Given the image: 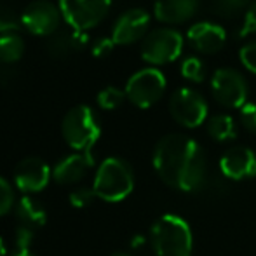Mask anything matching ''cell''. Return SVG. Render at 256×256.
I'll return each instance as SVG.
<instances>
[{
	"label": "cell",
	"instance_id": "6da1fadb",
	"mask_svg": "<svg viewBox=\"0 0 256 256\" xmlns=\"http://www.w3.org/2000/svg\"><path fill=\"white\" fill-rule=\"evenodd\" d=\"M158 178L180 192H197L206 185L208 158L202 146L185 134H166L154 148Z\"/></svg>",
	"mask_w": 256,
	"mask_h": 256
},
{
	"label": "cell",
	"instance_id": "7a4b0ae2",
	"mask_svg": "<svg viewBox=\"0 0 256 256\" xmlns=\"http://www.w3.org/2000/svg\"><path fill=\"white\" fill-rule=\"evenodd\" d=\"M150 244L157 256H190L194 234L190 225L178 214H162L150 228Z\"/></svg>",
	"mask_w": 256,
	"mask_h": 256
},
{
	"label": "cell",
	"instance_id": "3957f363",
	"mask_svg": "<svg viewBox=\"0 0 256 256\" xmlns=\"http://www.w3.org/2000/svg\"><path fill=\"white\" fill-rule=\"evenodd\" d=\"M134 188V174L124 158L108 157L100 164L92 190L104 202H120Z\"/></svg>",
	"mask_w": 256,
	"mask_h": 256
},
{
	"label": "cell",
	"instance_id": "277c9868",
	"mask_svg": "<svg viewBox=\"0 0 256 256\" xmlns=\"http://www.w3.org/2000/svg\"><path fill=\"white\" fill-rule=\"evenodd\" d=\"M61 134L64 142L77 152H91L94 143L102 134V126L88 104H77L63 117L61 122Z\"/></svg>",
	"mask_w": 256,
	"mask_h": 256
},
{
	"label": "cell",
	"instance_id": "5b68a950",
	"mask_svg": "<svg viewBox=\"0 0 256 256\" xmlns=\"http://www.w3.org/2000/svg\"><path fill=\"white\" fill-rule=\"evenodd\" d=\"M183 51V35L178 30L169 26L155 28L142 44V58L150 64H168L182 56Z\"/></svg>",
	"mask_w": 256,
	"mask_h": 256
},
{
	"label": "cell",
	"instance_id": "8992f818",
	"mask_svg": "<svg viewBox=\"0 0 256 256\" xmlns=\"http://www.w3.org/2000/svg\"><path fill=\"white\" fill-rule=\"evenodd\" d=\"M124 91L126 98L134 106L150 108L164 94L166 77L157 68H143L129 77Z\"/></svg>",
	"mask_w": 256,
	"mask_h": 256
},
{
	"label": "cell",
	"instance_id": "52a82bcc",
	"mask_svg": "<svg viewBox=\"0 0 256 256\" xmlns=\"http://www.w3.org/2000/svg\"><path fill=\"white\" fill-rule=\"evenodd\" d=\"M58 6L72 30L88 32L106 18L112 0H60Z\"/></svg>",
	"mask_w": 256,
	"mask_h": 256
},
{
	"label": "cell",
	"instance_id": "ba28073f",
	"mask_svg": "<svg viewBox=\"0 0 256 256\" xmlns=\"http://www.w3.org/2000/svg\"><path fill=\"white\" fill-rule=\"evenodd\" d=\"M169 114L183 128H199L208 118V102L192 88L176 89L169 100Z\"/></svg>",
	"mask_w": 256,
	"mask_h": 256
},
{
	"label": "cell",
	"instance_id": "9c48e42d",
	"mask_svg": "<svg viewBox=\"0 0 256 256\" xmlns=\"http://www.w3.org/2000/svg\"><path fill=\"white\" fill-rule=\"evenodd\" d=\"M212 98L222 106L242 108L248 103V82L236 68H218L211 78Z\"/></svg>",
	"mask_w": 256,
	"mask_h": 256
},
{
	"label": "cell",
	"instance_id": "30bf717a",
	"mask_svg": "<svg viewBox=\"0 0 256 256\" xmlns=\"http://www.w3.org/2000/svg\"><path fill=\"white\" fill-rule=\"evenodd\" d=\"M61 20L63 16H61L60 6L52 4L51 0H34L24 7L21 14V24L37 37L54 35Z\"/></svg>",
	"mask_w": 256,
	"mask_h": 256
},
{
	"label": "cell",
	"instance_id": "8fae6325",
	"mask_svg": "<svg viewBox=\"0 0 256 256\" xmlns=\"http://www.w3.org/2000/svg\"><path fill=\"white\" fill-rule=\"evenodd\" d=\"M51 174L52 171L42 158L26 157L18 162V166L14 168V183L24 196H32V194L42 192L48 186Z\"/></svg>",
	"mask_w": 256,
	"mask_h": 256
},
{
	"label": "cell",
	"instance_id": "7c38bea8",
	"mask_svg": "<svg viewBox=\"0 0 256 256\" xmlns=\"http://www.w3.org/2000/svg\"><path fill=\"white\" fill-rule=\"evenodd\" d=\"M150 26V14L145 9H129L117 18L112 30L115 46H129L146 37Z\"/></svg>",
	"mask_w": 256,
	"mask_h": 256
},
{
	"label": "cell",
	"instance_id": "4fadbf2b",
	"mask_svg": "<svg viewBox=\"0 0 256 256\" xmlns=\"http://www.w3.org/2000/svg\"><path fill=\"white\" fill-rule=\"evenodd\" d=\"M220 169L230 180H250L256 176V154L248 146H230L220 158Z\"/></svg>",
	"mask_w": 256,
	"mask_h": 256
},
{
	"label": "cell",
	"instance_id": "5bb4252c",
	"mask_svg": "<svg viewBox=\"0 0 256 256\" xmlns=\"http://www.w3.org/2000/svg\"><path fill=\"white\" fill-rule=\"evenodd\" d=\"M186 40L196 51L202 54H214L222 51L226 42V32L223 26L211 21H200L188 28Z\"/></svg>",
	"mask_w": 256,
	"mask_h": 256
},
{
	"label": "cell",
	"instance_id": "9a60e30c",
	"mask_svg": "<svg viewBox=\"0 0 256 256\" xmlns=\"http://www.w3.org/2000/svg\"><path fill=\"white\" fill-rule=\"evenodd\" d=\"M92 166H94L92 152H77L66 155L54 166L52 180L60 185H74L86 178Z\"/></svg>",
	"mask_w": 256,
	"mask_h": 256
},
{
	"label": "cell",
	"instance_id": "2e32d148",
	"mask_svg": "<svg viewBox=\"0 0 256 256\" xmlns=\"http://www.w3.org/2000/svg\"><path fill=\"white\" fill-rule=\"evenodd\" d=\"M199 0H155L154 14L160 23L180 24L196 16Z\"/></svg>",
	"mask_w": 256,
	"mask_h": 256
},
{
	"label": "cell",
	"instance_id": "e0dca14e",
	"mask_svg": "<svg viewBox=\"0 0 256 256\" xmlns=\"http://www.w3.org/2000/svg\"><path fill=\"white\" fill-rule=\"evenodd\" d=\"M88 44L89 37L86 32H58L48 38V51L52 58H66L74 52L84 51Z\"/></svg>",
	"mask_w": 256,
	"mask_h": 256
},
{
	"label": "cell",
	"instance_id": "ac0fdd59",
	"mask_svg": "<svg viewBox=\"0 0 256 256\" xmlns=\"http://www.w3.org/2000/svg\"><path fill=\"white\" fill-rule=\"evenodd\" d=\"M16 216L21 226L28 228H40L48 222V212L44 206L38 202L34 196H23L16 204Z\"/></svg>",
	"mask_w": 256,
	"mask_h": 256
},
{
	"label": "cell",
	"instance_id": "d6986e66",
	"mask_svg": "<svg viewBox=\"0 0 256 256\" xmlns=\"http://www.w3.org/2000/svg\"><path fill=\"white\" fill-rule=\"evenodd\" d=\"M208 132L216 142H230L237 136L236 122L226 114L212 115L211 118H208Z\"/></svg>",
	"mask_w": 256,
	"mask_h": 256
},
{
	"label": "cell",
	"instance_id": "ffe728a7",
	"mask_svg": "<svg viewBox=\"0 0 256 256\" xmlns=\"http://www.w3.org/2000/svg\"><path fill=\"white\" fill-rule=\"evenodd\" d=\"M24 40L18 32L0 35V63L14 64L23 58Z\"/></svg>",
	"mask_w": 256,
	"mask_h": 256
},
{
	"label": "cell",
	"instance_id": "44dd1931",
	"mask_svg": "<svg viewBox=\"0 0 256 256\" xmlns=\"http://www.w3.org/2000/svg\"><path fill=\"white\" fill-rule=\"evenodd\" d=\"M253 2L254 0H209V7L216 16L234 18L242 10H248Z\"/></svg>",
	"mask_w": 256,
	"mask_h": 256
},
{
	"label": "cell",
	"instance_id": "7402d4cb",
	"mask_svg": "<svg viewBox=\"0 0 256 256\" xmlns=\"http://www.w3.org/2000/svg\"><path fill=\"white\" fill-rule=\"evenodd\" d=\"M21 26V18L16 14L12 6L0 0V35L4 34H14Z\"/></svg>",
	"mask_w": 256,
	"mask_h": 256
},
{
	"label": "cell",
	"instance_id": "603a6c76",
	"mask_svg": "<svg viewBox=\"0 0 256 256\" xmlns=\"http://www.w3.org/2000/svg\"><path fill=\"white\" fill-rule=\"evenodd\" d=\"M124 100H126V91L114 88V86H108V88H104L98 92L96 102H98L100 108H103V110H115V108H118L124 103Z\"/></svg>",
	"mask_w": 256,
	"mask_h": 256
},
{
	"label": "cell",
	"instance_id": "cb8c5ba5",
	"mask_svg": "<svg viewBox=\"0 0 256 256\" xmlns=\"http://www.w3.org/2000/svg\"><path fill=\"white\" fill-rule=\"evenodd\" d=\"M182 75L186 80L192 82H202L206 78V68L204 63L196 56L185 58L182 63Z\"/></svg>",
	"mask_w": 256,
	"mask_h": 256
},
{
	"label": "cell",
	"instance_id": "d4e9b609",
	"mask_svg": "<svg viewBox=\"0 0 256 256\" xmlns=\"http://www.w3.org/2000/svg\"><path fill=\"white\" fill-rule=\"evenodd\" d=\"M96 194L92 188H88V186H78V188H75L74 192L70 194V204L74 206V208H88V206L92 204V200H94Z\"/></svg>",
	"mask_w": 256,
	"mask_h": 256
},
{
	"label": "cell",
	"instance_id": "484cf974",
	"mask_svg": "<svg viewBox=\"0 0 256 256\" xmlns=\"http://www.w3.org/2000/svg\"><path fill=\"white\" fill-rule=\"evenodd\" d=\"M12 206H14V192L10 188L9 182L0 176V216L9 212Z\"/></svg>",
	"mask_w": 256,
	"mask_h": 256
},
{
	"label": "cell",
	"instance_id": "4316f807",
	"mask_svg": "<svg viewBox=\"0 0 256 256\" xmlns=\"http://www.w3.org/2000/svg\"><path fill=\"white\" fill-rule=\"evenodd\" d=\"M239 58H240V63H242L251 74L256 75V40L248 42L246 46H242L239 51Z\"/></svg>",
	"mask_w": 256,
	"mask_h": 256
},
{
	"label": "cell",
	"instance_id": "83f0119b",
	"mask_svg": "<svg viewBox=\"0 0 256 256\" xmlns=\"http://www.w3.org/2000/svg\"><path fill=\"white\" fill-rule=\"evenodd\" d=\"M240 37H248V35H256V0L248 7L246 14H244V23L239 32Z\"/></svg>",
	"mask_w": 256,
	"mask_h": 256
},
{
	"label": "cell",
	"instance_id": "f1b7e54d",
	"mask_svg": "<svg viewBox=\"0 0 256 256\" xmlns=\"http://www.w3.org/2000/svg\"><path fill=\"white\" fill-rule=\"evenodd\" d=\"M240 124L250 132H256V103H246L240 108Z\"/></svg>",
	"mask_w": 256,
	"mask_h": 256
},
{
	"label": "cell",
	"instance_id": "f546056e",
	"mask_svg": "<svg viewBox=\"0 0 256 256\" xmlns=\"http://www.w3.org/2000/svg\"><path fill=\"white\" fill-rule=\"evenodd\" d=\"M34 242V230L28 226H18L16 230V251H30Z\"/></svg>",
	"mask_w": 256,
	"mask_h": 256
},
{
	"label": "cell",
	"instance_id": "4dcf8cb0",
	"mask_svg": "<svg viewBox=\"0 0 256 256\" xmlns=\"http://www.w3.org/2000/svg\"><path fill=\"white\" fill-rule=\"evenodd\" d=\"M115 42L112 40V37H102L92 44V56L94 58H104L114 51Z\"/></svg>",
	"mask_w": 256,
	"mask_h": 256
},
{
	"label": "cell",
	"instance_id": "1f68e13d",
	"mask_svg": "<svg viewBox=\"0 0 256 256\" xmlns=\"http://www.w3.org/2000/svg\"><path fill=\"white\" fill-rule=\"evenodd\" d=\"M16 78V70H14L12 64L0 63V84L7 86Z\"/></svg>",
	"mask_w": 256,
	"mask_h": 256
},
{
	"label": "cell",
	"instance_id": "d6a6232c",
	"mask_svg": "<svg viewBox=\"0 0 256 256\" xmlns=\"http://www.w3.org/2000/svg\"><path fill=\"white\" fill-rule=\"evenodd\" d=\"M145 242V239L143 237H134V242H132V248H138L140 244H143Z\"/></svg>",
	"mask_w": 256,
	"mask_h": 256
},
{
	"label": "cell",
	"instance_id": "836d02e7",
	"mask_svg": "<svg viewBox=\"0 0 256 256\" xmlns=\"http://www.w3.org/2000/svg\"><path fill=\"white\" fill-rule=\"evenodd\" d=\"M12 256H34V254H32L30 251H16Z\"/></svg>",
	"mask_w": 256,
	"mask_h": 256
},
{
	"label": "cell",
	"instance_id": "e575fe53",
	"mask_svg": "<svg viewBox=\"0 0 256 256\" xmlns=\"http://www.w3.org/2000/svg\"><path fill=\"white\" fill-rule=\"evenodd\" d=\"M0 256H6V244H4L2 237H0Z\"/></svg>",
	"mask_w": 256,
	"mask_h": 256
},
{
	"label": "cell",
	"instance_id": "d590c367",
	"mask_svg": "<svg viewBox=\"0 0 256 256\" xmlns=\"http://www.w3.org/2000/svg\"><path fill=\"white\" fill-rule=\"evenodd\" d=\"M112 256H129V254H126V253H115V254H112Z\"/></svg>",
	"mask_w": 256,
	"mask_h": 256
}]
</instances>
